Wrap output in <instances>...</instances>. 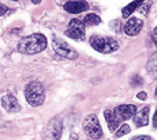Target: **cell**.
I'll list each match as a JSON object with an SVG mask.
<instances>
[{
	"instance_id": "obj_1",
	"label": "cell",
	"mask_w": 157,
	"mask_h": 140,
	"mask_svg": "<svg viewBox=\"0 0 157 140\" xmlns=\"http://www.w3.org/2000/svg\"><path fill=\"white\" fill-rule=\"evenodd\" d=\"M47 47V38L43 33L25 36L18 43V51L22 54H37Z\"/></svg>"
},
{
	"instance_id": "obj_2",
	"label": "cell",
	"mask_w": 157,
	"mask_h": 140,
	"mask_svg": "<svg viewBox=\"0 0 157 140\" xmlns=\"http://www.w3.org/2000/svg\"><path fill=\"white\" fill-rule=\"evenodd\" d=\"M25 97L28 103L33 107H39L46 100V92L44 86L40 82H30L25 86Z\"/></svg>"
},
{
	"instance_id": "obj_3",
	"label": "cell",
	"mask_w": 157,
	"mask_h": 140,
	"mask_svg": "<svg viewBox=\"0 0 157 140\" xmlns=\"http://www.w3.org/2000/svg\"><path fill=\"white\" fill-rule=\"evenodd\" d=\"M90 44L92 49H95L99 53H113L119 49V43L113 38L109 36H91L90 38Z\"/></svg>"
},
{
	"instance_id": "obj_4",
	"label": "cell",
	"mask_w": 157,
	"mask_h": 140,
	"mask_svg": "<svg viewBox=\"0 0 157 140\" xmlns=\"http://www.w3.org/2000/svg\"><path fill=\"white\" fill-rule=\"evenodd\" d=\"M83 126H84L86 133L91 139L98 140V139L102 138V128H101L99 119H98V117L95 115V114H91V115H88L86 119H84Z\"/></svg>"
},
{
	"instance_id": "obj_5",
	"label": "cell",
	"mask_w": 157,
	"mask_h": 140,
	"mask_svg": "<svg viewBox=\"0 0 157 140\" xmlns=\"http://www.w3.org/2000/svg\"><path fill=\"white\" fill-rule=\"evenodd\" d=\"M52 47H54V51L57 53L58 56L61 57H65V58H77V51L71 47L65 40H62L61 38L58 36H54L52 38Z\"/></svg>"
},
{
	"instance_id": "obj_6",
	"label": "cell",
	"mask_w": 157,
	"mask_h": 140,
	"mask_svg": "<svg viewBox=\"0 0 157 140\" xmlns=\"http://www.w3.org/2000/svg\"><path fill=\"white\" fill-rule=\"evenodd\" d=\"M65 35L69 36V38L75 39V40H81L86 36V25L80 21V19H71L69 21V25L65 31Z\"/></svg>"
},
{
	"instance_id": "obj_7",
	"label": "cell",
	"mask_w": 157,
	"mask_h": 140,
	"mask_svg": "<svg viewBox=\"0 0 157 140\" xmlns=\"http://www.w3.org/2000/svg\"><path fill=\"white\" fill-rule=\"evenodd\" d=\"M61 133H62V121H61L59 117H57V118H52L48 122L43 136L44 140H59Z\"/></svg>"
},
{
	"instance_id": "obj_8",
	"label": "cell",
	"mask_w": 157,
	"mask_h": 140,
	"mask_svg": "<svg viewBox=\"0 0 157 140\" xmlns=\"http://www.w3.org/2000/svg\"><path fill=\"white\" fill-rule=\"evenodd\" d=\"M113 113L116 114L119 121L123 122V121H125V119H130L131 117L135 115L136 107L134 104H123V105H119V107L114 108Z\"/></svg>"
},
{
	"instance_id": "obj_9",
	"label": "cell",
	"mask_w": 157,
	"mask_h": 140,
	"mask_svg": "<svg viewBox=\"0 0 157 140\" xmlns=\"http://www.w3.org/2000/svg\"><path fill=\"white\" fill-rule=\"evenodd\" d=\"M142 27H144V22H142L141 19L131 17V18L125 22L124 31H125V33H127L128 36H135V35H138V33L141 32Z\"/></svg>"
},
{
	"instance_id": "obj_10",
	"label": "cell",
	"mask_w": 157,
	"mask_h": 140,
	"mask_svg": "<svg viewBox=\"0 0 157 140\" xmlns=\"http://www.w3.org/2000/svg\"><path fill=\"white\" fill-rule=\"evenodd\" d=\"M65 11L71 14H80L83 11L88 10V3L87 2H81V0H76V2H66L63 4Z\"/></svg>"
},
{
	"instance_id": "obj_11",
	"label": "cell",
	"mask_w": 157,
	"mask_h": 140,
	"mask_svg": "<svg viewBox=\"0 0 157 140\" xmlns=\"http://www.w3.org/2000/svg\"><path fill=\"white\" fill-rule=\"evenodd\" d=\"M2 105L7 111H11V113H15V111L21 110V105H19L18 100H17L15 96H13V94H6V96H3Z\"/></svg>"
},
{
	"instance_id": "obj_12",
	"label": "cell",
	"mask_w": 157,
	"mask_h": 140,
	"mask_svg": "<svg viewBox=\"0 0 157 140\" xmlns=\"http://www.w3.org/2000/svg\"><path fill=\"white\" fill-rule=\"evenodd\" d=\"M134 122L136 126H146L149 124V108L145 107L141 111H136L134 115Z\"/></svg>"
},
{
	"instance_id": "obj_13",
	"label": "cell",
	"mask_w": 157,
	"mask_h": 140,
	"mask_svg": "<svg viewBox=\"0 0 157 140\" xmlns=\"http://www.w3.org/2000/svg\"><path fill=\"white\" fill-rule=\"evenodd\" d=\"M103 115H105V119H106V122H108V128H109V130H116L117 128L120 126V121H119V118L116 117V114L113 113V111H110V110H106L105 113H103Z\"/></svg>"
},
{
	"instance_id": "obj_14",
	"label": "cell",
	"mask_w": 157,
	"mask_h": 140,
	"mask_svg": "<svg viewBox=\"0 0 157 140\" xmlns=\"http://www.w3.org/2000/svg\"><path fill=\"white\" fill-rule=\"evenodd\" d=\"M141 6H142V2H134V3H130L128 6H125V7L123 8V13H121V14H123V17H124V18H128V17H130L131 14H132L138 7H141Z\"/></svg>"
},
{
	"instance_id": "obj_15",
	"label": "cell",
	"mask_w": 157,
	"mask_h": 140,
	"mask_svg": "<svg viewBox=\"0 0 157 140\" xmlns=\"http://www.w3.org/2000/svg\"><path fill=\"white\" fill-rule=\"evenodd\" d=\"M83 24L84 25H98V24H101V18L97 14H87Z\"/></svg>"
},
{
	"instance_id": "obj_16",
	"label": "cell",
	"mask_w": 157,
	"mask_h": 140,
	"mask_svg": "<svg viewBox=\"0 0 157 140\" xmlns=\"http://www.w3.org/2000/svg\"><path fill=\"white\" fill-rule=\"evenodd\" d=\"M130 130H131L130 125H127V124H123L121 126H120L119 129H117L116 136H117V138H121V136H124V135H127V133H130Z\"/></svg>"
},
{
	"instance_id": "obj_17",
	"label": "cell",
	"mask_w": 157,
	"mask_h": 140,
	"mask_svg": "<svg viewBox=\"0 0 157 140\" xmlns=\"http://www.w3.org/2000/svg\"><path fill=\"white\" fill-rule=\"evenodd\" d=\"M149 7H150L149 3H142V6H141V13H144L145 15H146L147 11H149Z\"/></svg>"
},
{
	"instance_id": "obj_18",
	"label": "cell",
	"mask_w": 157,
	"mask_h": 140,
	"mask_svg": "<svg viewBox=\"0 0 157 140\" xmlns=\"http://www.w3.org/2000/svg\"><path fill=\"white\" fill-rule=\"evenodd\" d=\"M7 11H8L7 6H4V4H2V3H0V17H2V15H4V14L7 13Z\"/></svg>"
},
{
	"instance_id": "obj_19",
	"label": "cell",
	"mask_w": 157,
	"mask_h": 140,
	"mask_svg": "<svg viewBox=\"0 0 157 140\" xmlns=\"http://www.w3.org/2000/svg\"><path fill=\"white\" fill-rule=\"evenodd\" d=\"M131 140H152L149 136H136V138H132Z\"/></svg>"
},
{
	"instance_id": "obj_20",
	"label": "cell",
	"mask_w": 157,
	"mask_h": 140,
	"mask_svg": "<svg viewBox=\"0 0 157 140\" xmlns=\"http://www.w3.org/2000/svg\"><path fill=\"white\" fill-rule=\"evenodd\" d=\"M138 99L145 100V99H146V93H145V92H141V93H138Z\"/></svg>"
},
{
	"instance_id": "obj_21",
	"label": "cell",
	"mask_w": 157,
	"mask_h": 140,
	"mask_svg": "<svg viewBox=\"0 0 157 140\" xmlns=\"http://www.w3.org/2000/svg\"><path fill=\"white\" fill-rule=\"evenodd\" d=\"M69 140H78V135H77V133H72L71 138H69Z\"/></svg>"
},
{
	"instance_id": "obj_22",
	"label": "cell",
	"mask_w": 157,
	"mask_h": 140,
	"mask_svg": "<svg viewBox=\"0 0 157 140\" xmlns=\"http://www.w3.org/2000/svg\"><path fill=\"white\" fill-rule=\"evenodd\" d=\"M134 85H135V83H141V79H139V76H134Z\"/></svg>"
},
{
	"instance_id": "obj_23",
	"label": "cell",
	"mask_w": 157,
	"mask_h": 140,
	"mask_svg": "<svg viewBox=\"0 0 157 140\" xmlns=\"http://www.w3.org/2000/svg\"><path fill=\"white\" fill-rule=\"evenodd\" d=\"M156 121H157V114H155V117H153V126L156 128Z\"/></svg>"
}]
</instances>
